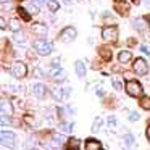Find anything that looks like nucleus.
<instances>
[{
	"label": "nucleus",
	"instance_id": "obj_23",
	"mask_svg": "<svg viewBox=\"0 0 150 150\" xmlns=\"http://www.w3.org/2000/svg\"><path fill=\"white\" fill-rule=\"evenodd\" d=\"M140 107H142L144 110H150V97H142V100H140Z\"/></svg>",
	"mask_w": 150,
	"mask_h": 150
},
{
	"label": "nucleus",
	"instance_id": "obj_8",
	"mask_svg": "<svg viewBox=\"0 0 150 150\" xmlns=\"http://www.w3.org/2000/svg\"><path fill=\"white\" fill-rule=\"evenodd\" d=\"M45 92H47L45 86L40 84V82H37V84L33 86V94L36 95L37 98H44V97H45Z\"/></svg>",
	"mask_w": 150,
	"mask_h": 150
},
{
	"label": "nucleus",
	"instance_id": "obj_20",
	"mask_svg": "<svg viewBox=\"0 0 150 150\" xmlns=\"http://www.w3.org/2000/svg\"><path fill=\"white\" fill-rule=\"evenodd\" d=\"M102 123H103V121H102V118H95L94 120V124H92V132H98V129H100V126H102Z\"/></svg>",
	"mask_w": 150,
	"mask_h": 150
},
{
	"label": "nucleus",
	"instance_id": "obj_2",
	"mask_svg": "<svg viewBox=\"0 0 150 150\" xmlns=\"http://www.w3.org/2000/svg\"><path fill=\"white\" fill-rule=\"evenodd\" d=\"M76 36H78L76 29L73 26H68V28H65V29L60 33L58 39L62 40V42H65V44H69V42H73V40L76 39Z\"/></svg>",
	"mask_w": 150,
	"mask_h": 150
},
{
	"label": "nucleus",
	"instance_id": "obj_31",
	"mask_svg": "<svg viewBox=\"0 0 150 150\" xmlns=\"http://www.w3.org/2000/svg\"><path fill=\"white\" fill-rule=\"evenodd\" d=\"M107 123H108V126H115V124H116V120H115V116H108Z\"/></svg>",
	"mask_w": 150,
	"mask_h": 150
},
{
	"label": "nucleus",
	"instance_id": "obj_15",
	"mask_svg": "<svg viewBox=\"0 0 150 150\" xmlns=\"http://www.w3.org/2000/svg\"><path fill=\"white\" fill-rule=\"evenodd\" d=\"M118 60H120V63H126L131 60V52H127V50H123V52H120V55H118Z\"/></svg>",
	"mask_w": 150,
	"mask_h": 150
},
{
	"label": "nucleus",
	"instance_id": "obj_22",
	"mask_svg": "<svg viewBox=\"0 0 150 150\" xmlns=\"http://www.w3.org/2000/svg\"><path fill=\"white\" fill-rule=\"evenodd\" d=\"M123 140H124V144H126V145H129V147L134 145V136H132V134H124Z\"/></svg>",
	"mask_w": 150,
	"mask_h": 150
},
{
	"label": "nucleus",
	"instance_id": "obj_5",
	"mask_svg": "<svg viewBox=\"0 0 150 150\" xmlns=\"http://www.w3.org/2000/svg\"><path fill=\"white\" fill-rule=\"evenodd\" d=\"M134 71H136L139 76H145L147 71H149V66H147L145 60H144V58L134 60Z\"/></svg>",
	"mask_w": 150,
	"mask_h": 150
},
{
	"label": "nucleus",
	"instance_id": "obj_14",
	"mask_svg": "<svg viewBox=\"0 0 150 150\" xmlns=\"http://www.w3.org/2000/svg\"><path fill=\"white\" fill-rule=\"evenodd\" d=\"M66 79V71L65 69H58V71L53 74V81L55 82H63Z\"/></svg>",
	"mask_w": 150,
	"mask_h": 150
},
{
	"label": "nucleus",
	"instance_id": "obj_34",
	"mask_svg": "<svg viewBox=\"0 0 150 150\" xmlns=\"http://www.w3.org/2000/svg\"><path fill=\"white\" fill-rule=\"evenodd\" d=\"M140 50H142V52H144V53H147V55H149V53H150V50H149V47H145V45H142V47H140Z\"/></svg>",
	"mask_w": 150,
	"mask_h": 150
},
{
	"label": "nucleus",
	"instance_id": "obj_39",
	"mask_svg": "<svg viewBox=\"0 0 150 150\" xmlns=\"http://www.w3.org/2000/svg\"><path fill=\"white\" fill-rule=\"evenodd\" d=\"M145 5H147V7H150V0H145Z\"/></svg>",
	"mask_w": 150,
	"mask_h": 150
},
{
	"label": "nucleus",
	"instance_id": "obj_36",
	"mask_svg": "<svg viewBox=\"0 0 150 150\" xmlns=\"http://www.w3.org/2000/svg\"><path fill=\"white\" fill-rule=\"evenodd\" d=\"M0 28H2V29H5V28H7V26H5V20H4V18L0 20Z\"/></svg>",
	"mask_w": 150,
	"mask_h": 150
},
{
	"label": "nucleus",
	"instance_id": "obj_19",
	"mask_svg": "<svg viewBox=\"0 0 150 150\" xmlns=\"http://www.w3.org/2000/svg\"><path fill=\"white\" fill-rule=\"evenodd\" d=\"M132 28L137 31H144V28H145V23H144L142 20H132Z\"/></svg>",
	"mask_w": 150,
	"mask_h": 150
},
{
	"label": "nucleus",
	"instance_id": "obj_33",
	"mask_svg": "<svg viewBox=\"0 0 150 150\" xmlns=\"http://www.w3.org/2000/svg\"><path fill=\"white\" fill-rule=\"evenodd\" d=\"M7 123H10V118H7V115H2V124H7Z\"/></svg>",
	"mask_w": 150,
	"mask_h": 150
},
{
	"label": "nucleus",
	"instance_id": "obj_13",
	"mask_svg": "<svg viewBox=\"0 0 150 150\" xmlns=\"http://www.w3.org/2000/svg\"><path fill=\"white\" fill-rule=\"evenodd\" d=\"M52 95H53V98H55V100H60V102H62L63 98H65V89L55 87V89L52 91Z\"/></svg>",
	"mask_w": 150,
	"mask_h": 150
},
{
	"label": "nucleus",
	"instance_id": "obj_4",
	"mask_svg": "<svg viewBox=\"0 0 150 150\" xmlns=\"http://www.w3.org/2000/svg\"><path fill=\"white\" fill-rule=\"evenodd\" d=\"M126 91L131 97H139L142 94V86L137 81H127L126 82Z\"/></svg>",
	"mask_w": 150,
	"mask_h": 150
},
{
	"label": "nucleus",
	"instance_id": "obj_18",
	"mask_svg": "<svg viewBox=\"0 0 150 150\" xmlns=\"http://www.w3.org/2000/svg\"><path fill=\"white\" fill-rule=\"evenodd\" d=\"M47 5H49V10L52 11V13H55V11L60 8V4L57 2V0H49V2H47Z\"/></svg>",
	"mask_w": 150,
	"mask_h": 150
},
{
	"label": "nucleus",
	"instance_id": "obj_27",
	"mask_svg": "<svg viewBox=\"0 0 150 150\" xmlns=\"http://www.w3.org/2000/svg\"><path fill=\"white\" fill-rule=\"evenodd\" d=\"M111 84H113V87L116 89V91H121V89H123V84L120 82L118 78H111Z\"/></svg>",
	"mask_w": 150,
	"mask_h": 150
},
{
	"label": "nucleus",
	"instance_id": "obj_25",
	"mask_svg": "<svg viewBox=\"0 0 150 150\" xmlns=\"http://www.w3.org/2000/svg\"><path fill=\"white\" fill-rule=\"evenodd\" d=\"M39 11H40V7L37 4H31L29 5V13L31 15H39Z\"/></svg>",
	"mask_w": 150,
	"mask_h": 150
},
{
	"label": "nucleus",
	"instance_id": "obj_1",
	"mask_svg": "<svg viewBox=\"0 0 150 150\" xmlns=\"http://www.w3.org/2000/svg\"><path fill=\"white\" fill-rule=\"evenodd\" d=\"M34 49L37 50L39 55H50L53 47H52V44H50V42H47V40H44V39H39V40L34 42Z\"/></svg>",
	"mask_w": 150,
	"mask_h": 150
},
{
	"label": "nucleus",
	"instance_id": "obj_9",
	"mask_svg": "<svg viewBox=\"0 0 150 150\" xmlns=\"http://www.w3.org/2000/svg\"><path fill=\"white\" fill-rule=\"evenodd\" d=\"M33 33L36 34V36H39V37H45L47 33H49V29H47V26L37 23V24H34V26H33Z\"/></svg>",
	"mask_w": 150,
	"mask_h": 150
},
{
	"label": "nucleus",
	"instance_id": "obj_38",
	"mask_svg": "<svg viewBox=\"0 0 150 150\" xmlns=\"http://www.w3.org/2000/svg\"><path fill=\"white\" fill-rule=\"evenodd\" d=\"M131 2H132V4H136V5H139V4H140V0H131Z\"/></svg>",
	"mask_w": 150,
	"mask_h": 150
},
{
	"label": "nucleus",
	"instance_id": "obj_3",
	"mask_svg": "<svg viewBox=\"0 0 150 150\" xmlns=\"http://www.w3.org/2000/svg\"><path fill=\"white\" fill-rule=\"evenodd\" d=\"M26 73H28V68H26V65H24V63L15 62L13 65H11V74H13L16 79L24 78V76H26Z\"/></svg>",
	"mask_w": 150,
	"mask_h": 150
},
{
	"label": "nucleus",
	"instance_id": "obj_40",
	"mask_svg": "<svg viewBox=\"0 0 150 150\" xmlns=\"http://www.w3.org/2000/svg\"><path fill=\"white\" fill-rule=\"evenodd\" d=\"M2 2H4V4H7V2H8V0H2Z\"/></svg>",
	"mask_w": 150,
	"mask_h": 150
},
{
	"label": "nucleus",
	"instance_id": "obj_16",
	"mask_svg": "<svg viewBox=\"0 0 150 150\" xmlns=\"http://www.w3.org/2000/svg\"><path fill=\"white\" fill-rule=\"evenodd\" d=\"M53 142H55V145H63L66 142V137L63 134H53Z\"/></svg>",
	"mask_w": 150,
	"mask_h": 150
},
{
	"label": "nucleus",
	"instance_id": "obj_7",
	"mask_svg": "<svg viewBox=\"0 0 150 150\" xmlns=\"http://www.w3.org/2000/svg\"><path fill=\"white\" fill-rule=\"evenodd\" d=\"M0 136H2V142H4V147L7 145H13V142H15V134L11 132V131H2V134H0Z\"/></svg>",
	"mask_w": 150,
	"mask_h": 150
},
{
	"label": "nucleus",
	"instance_id": "obj_30",
	"mask_svg": "<svg viewBox=\"0 0 150 150\" xmlns=\"http://www.w3.org/2000/svg\"><path fill=\"white\" fill-rule=\"evenodd\" d=\"M69 142H71V144H69L71 149H73V147H74V149H79V140L78 139H73V140H69Z\"/></svg>",
	"mask_w": 150,
	"mask_h": 150
},
{
	"label": "nucleus",
	"instance_id": "obj_6",
	"mask_svg": "<svg viewBox=\"0 0 150 150\" xmlns=\"http://www.w3.org/2000/svg\"><path fill=\"white\" fill-rule=\"evenodd\" d=\"M102 37L105 40H116L118 39V28L116 26H108L102 31Z\"/></svg>",
	"mask_w": 150,
	"mask_h": 150
},
{
	"label": "nucleus",
	"instance_id": "obj_35",
	"mask_svg": "<svg viewBox=\"0 0 150 150\" xmlns=\"http://www.w3.org/2000/svg\"><path fill=\"white\" fill-rule=\"evenodd\" d=\"M34 4H37V5L40 7V5H44V4H45V0H34Z\"/></svg>",
	"mask_w": 150,
	"mask_h": 150
},
{
	"label": "nucleus",
	"instance_id": "obj_26",
	"mask_svg": "<svg viewBox=\"0 0 150 150\" xmlns=\"http://www.w3.org/2000/svg\"><path fill=\"white\" fill-rule=\"evenodd\" d=\"M18 13H20V16H23V20L24 21H29L31 20V15H28V11L26 10H24V8H18Z\"/></svg>",
	"mask_w": 150,
	"mask_h": 150
},
{
	"label": "nucleus",
	"instance_id": "obj_24",
	"mask_svg": "<svg viewBox=\"0 0 150 150\" xmlns=\"http://www.w3.org/2000/svg\"><path fill=\"white\" fill-rule=\"evenodd\" d=\"M73 127H74V123H63L60 126V129L65 131V132H69V131H73Z\"/></svg>",
	"mask_w": 150,
	"mask_h": 150
},
{
	"label": "nucleus",
	"instance_id": "obj_17",
	"mask_svg": "<svg viewBox=\"0 0 150 150\" xmlns=\"http://www.w3.org/2000/svg\"><path fill=\"white\" fill-rule=\"evenodd\" d=\"M15 42H16L18 45H24V44H26V37H24L23 34H20V31H18V33H15Z\"/></svg>",
	"mask_w": 150,
	"mask_h": 150
},
{
	"label": "nucleus",
	"instance_id": "obj_37",
	"mask_svg": "<svg viewBox=\"0 0 150 150\" xmlns=\"http://www.w3.org/2000/svg\"><path fill=\"white\" fill-rule=\"evenodd\" d=\"M147 139L150 140V124H149V127H147Z\"/></svg>",
	"mask_w": 150,
	"mask_h": 150
},
{
	"label": "nucleus",
	"instance_id": "obj_28",
	"mask_svg": "<svg viewBox=\"0 0 150 150\" xmlns=\"http://www.w3.org/2000/svg\"><path fill=\"white\" fill-rule=\"evenodd\" d=\"M100 55H102V58H103V60H110V58H111V53H110V50H108V49H105V47L102 49Z\"/></svg>",
	"mask_w": 150,
	"mask_h": 150
},
{
	"label": "nucleus",
	"instance_id": "obj_32",
	"mask_svg": "<svg viewBox=\"0 0 150 150\" xmlns=\"http://www.w3.org/2000/svg\"><path fill=\"white\" fill-rule=\"evenodd\" d=\"M95 94H97V97H103V94H105L103 87H97V89H95Z\"/></svg>",
	"mask_w": 150,
	"mask_h": 150
},
{
	"label": "nucleus",
	"instance_id": "obj_29",
	"mask_svg": "<svg viewBox=\"0 0 150 150\" xmlns=\"http://www.w3.org/2000/svg\"><path fill=\"white\" fill-rule=\"evenodd\" d=\"M140 118V115L137 113V111H132V113L129 115V121H137Z\"/></svg>",
	"mask_w": 150,
	"mask_h": 150
},
{
	"label": "nucleus",
	"instance_id": "obj_11",
	"mask_svg": "<svg viewBox=\"0 0 150 150\" xmlns=\"http://www.w3.org/2000/svg\"><path fill=\"white\" fill-rule=\"evenodd\" d=\"M74 69H76V73H78L79 78H86V65L81 62V60H78V62L74 63Z\"/></svg>",
	"mask_w": 150,
	"mask_h": 150
},
{
	"label": "nucleus",
	"instance_id": "obj_21",
	"mask_svg": "<svg viewBox=\"0 0 150 150\" xmlns=\"http://www.w3.org/2000/svg\"><path fill=\"white\" fill-rule=\"evenodd\" d=\"M20 28H21V24H20V21H18V20H10V29L13 31V33H18Z\"/></svg>",
	"mask_w": 150,
	"mask_h": 150
},
{
	"label": "nucleus",
	"instance_id": "obj_10",
	"mask_svg": "<svg viewBox=\"0 0 150 150\" xmlns=\"http://www.w3.org/2000/svg\"><path fill=\"white\" fill-rule=\"evenodd\" d=\"M0 110H2V115H7V116H11V113H13V108H11L10 102H7V100H2Z\"/></svg>",
	"mask_w": 150,
	"mask_h": 150
},
{
	"label": "nucleus",
	"instance_id": "obj_12",
	"mask_svg": "<svg viewBox=\"0 0 150 150\" xmlns=\"http://www.w3.org/2000/svg\"><path fill=\"white\" fill-rule=\"evenodd\" d=\"M86 149L87 150H97V149H102V144L95 139H89V140H86Z\"/></svg>",
	"mask_w": 150,
	"mask_h": 150
}]
</instances>
